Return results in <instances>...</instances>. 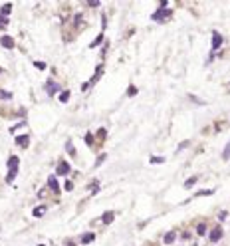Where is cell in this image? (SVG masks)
Here are the masks:
<instances>
[{
    "mask_svg": "<svg viewBox=\"0 0 230 246\" xmlns=\"http://www.w3.org/2000/svg\"><path fill=\"white\" fill-rule=\"evenodd\" d=\"M0 97H2V99H10V97H12V93L6 91V89H0Z\"/></svg>",
    "mask_w": 230,
    "mask_h": 246,
    "instance_id": "e0dca14e",
    "label": "cell"
},
{
    "mask_svg": "<svg viewBox=\"0 0 230 246\" xmlns=\"http://www.w3.org/2000/svg\"><path fill=\"white\" fill-rule=\"evenodd\" d=\"M113 218H115V213H113V210H107V213H103V216H101V222H103V224H111Z\"/></svg>",
    "mask_w": 230,
    "mask_h": 246,
    "instance_id": "8992f818",
    "label": "cell"
},
{
    "mask_svg": "<svg viewBox=\"0 0 230 246\" xmlns=\"http://www.w3.org/2000/svg\"><path fill=\"white\" fill-rule=\"evenodd\" d=\"M67 246H75V244H73V242H67Z\"/></svg>",
    "mask_w": 230,
    "mask_h": 246,
    "instance_id": "f546056e",
    "label": "cell"
},
{
    "mask_svg": "<svg viewBox=\"0 0 230 246\" xmlns=\"http://www.w3.org/2000/svg\"><path fill=\"white\" fill-rule=\"evenodd\" d=\"M222 238V226H214L210 230V236H208V240L210 242H218V240Z\"/></svg>",
    "mask_w": 230,
    "mask_h": 246,
    "instance_id": "7a4b0ae2",
    "label": "cell"
},
{
    "mask_svg": "<svg viewBox=\"0 0 230 246\" xmlns=\"http://www.w3.org/2000/svg\"><path fill=\"white\" fill-rule=\"evenodd\" d=\"M167 16H171V10H159V12H155V14H153V20L161 22V20H165Z\"/></svg>",
    "mask_w": 230,
    "mask_h": 246,
    "instance_id": "277c9868",
    "label": "cell"
},
{
    "mask_svg": "<svg viewBox=\"0 0 230 246\" xmlns=\"http://www.w3.org/2000/svg\"><path fill=\"white\" fill-rule=\"evenodd\" d=\"M0 44L6 48V50H12L14 48V40L10 38V36H2V38H0Z\"/></svg>",
    "mask_w": 230,
    "mask_h": 246,
    "instance_id": "5b68a950",
    "label": "cell"
},
{
    "mask_svg": "<svg viewBox=\"0 0 230 246\" xmlns=\"http://www.w3.org/2000/svg\"><path fill=\"white\" fill-rule=\"evenodd\" d=\"M101 42H103V34H99L97 38H95V40H93L91 44H89V48H97L99 44H101Z\"/></svg>",
    "mask_w": 230,
    "mask_h": 246,
    "instance_id": "5bb4252c",
    "label": "cell"
},
{
    "mask_svg": "<svg viewBox=\"0 0 230 246\" xmlns=\"http://www.w3.org/2000/svg\"><path fill=\"white\" fill-rule=\"evenodd\" d=\"M46 214V206H38V208H34V216H44Z\"/></svg>",
    "mask_w": 230,
    "mask_h": 246,
    "instance_id": "9a60e30c",
    "label": "cell"
},
{
    "mask_svg": "<svg viewBox=\"0 0 230 246\" xmlns=\"http://www.w3.org/2000/svg\"><path fill=\"white\" fill-rule=\"evenodd\" d=\"M222 46V36L218 32H212V50H218Z\"/></svg>",
    "mask_w": 230,
    "mask_h": 246,
    "instance_id": "3957f363",
    "label": "cell"
},
{
    "mask_svg": "<svg viewBox=\"0 0 230 246\" xmlns=\"http://www.w3.org/2000/svg\"><path fill=\"white\" fill-rule=\"evenodd\" d=\"M103 159H105V155H101V157H99V159H97V163H95V167H99V165H101V163H103Z\"/></svg>",
    "mask_w": 230,
    "mask_h": 246,
    "instance_id": "f1b7e54d",
    "label": "cell"
},
{
    "mask_svg": "<svg viewBox=\"0 0 230 246\" xmlns=\"http://www.w3.org/2000/svg\"><path fill=\"white\" fill-rule=\"evenodd\" d=\"M28 143H30V137H28V135H20V137H16V145L28 147Z\"/></svg>",
    "mask_w": 230,
    "mask_h": 246,
    "instance_id": "ba28073f",
    "label": "cell"
},
{
    "mask_svg": "<svg viewBox=\"0 0 230 246\" xmlns=\"http://www.w3.org/2000/svg\"><path fill=\"white\" fill-rule=\"evenodd\" d=\"M163 157H153V159H151V163H155V165H159V163H163Z\"/></svg>",
    "mask_w": 230,
    "mask_h": 246,
    "instance_id": "d4e9b609",
    "label": "cell"
},
{
    "mask_svg": "<svg viewBox=\"0 0 230 246\" xmlns=\"http://www.w3.org/2000/svg\"><path fill=\"white\" fill-rule=\"evenodd\" d=\"M0 73H2V67H0Z\"/></svg>",
    "mask_w": 230,
    "mask_h": 246,
    "instance_id": "4dcf8cb0",
    "label": "cell"
},
{
    "mask_svg": "<svg viewBox=\"0 0 230 246\" xmlns=\"http://www.w3.org/2000/svg\"><path fill=\"white\" fill-rule=\"evenodd\" d=\"M198 181V177H191V179H186V183H184V186H192L194 183Z\"/></svg>",
    "mask_w": 230,
    "mask_h": 246,
    "instance_id": "ac0fdd59",
    "label": "cell"
},
{
    "mask_svg": "<svg viewBox=\"0 0 230 246\" xmlns=\"http://www.w3.org/2000/svg\"><path fill=\"white\" fill-rule=\"evenodd\" d=\"M222 159H230V143L226 145V149L222 151Z\"/></svg>",
    "mask_w": 230,
    "mask_h": 246,
    "instance_id": "d6986e66",
    "label": "cell"
},
{
    "mask_svg": "<svg viewBox=\"0 0 230 246\" xmlns=\"http://www.w3.org/2000/svg\"><path fill=\"white\" fill-rule=\"evenodd\" d=\"M64 189H66V191H72V189H73V183H72V181H66V183H64Z\"/></svg>",
    "mask_w": 230,
    "mask_h": 246,
    "instance_id": "cb8c5ba5",
    "label": "cell"
},
{
    "mask_svg": "<svg viewBox=\"0 0 230 246\" xmlns=\"http://www.w3.org/2000/svg\"><path fill=\"white\" fill-rule=\"evenodd\" d=\"M58 89H59V87H58V83H56V81H48V83H46V91L48 93H56Z\"/></svg>",
    "mask_w": 230,
    "mask_h": 246,
    "instance_id": "30bf717a",
    "label": "cell"
},
{
    "mask_svg": "<svg viewBox=\"0 0 230 246\" xmlns=\"http://www.w3.org/2000/svg\"><path fill=\"white\" fill-rule=\"evenodd\" d=\"M8 171H10V169H18V165H20V159L18 157H16V155H12V157H10V159H8Z\"/></svg>",
    "mask_w": 230,
    "mask_h": 246,
    "instance_id": "52a82bcc",
    "label": "cell"
},
{
    "mask_svg": "<svg viewBox=\"0 0 230 246\" xmlns=\"http://www.w3.org/2000/svg\"><path fill=\"white\" fill-rule=\"evenodd\" d=\"M197 232L200 234V236H202V234L206 232V224H198V226H197Z\"/></svg>",
    "mask_w": 230,
    "mask_h": 246,
    "instance_id": "44dd1931",
    "label": "cell"
},
{
    "mask_svg": "<svg viewBox=\"0 0 230 246\" xmlns=\"http://www.w3.org/2000/svg\"><path fill=\"white\" fill-rule=\"evenodd\" d=\"M67 99H70V91H62L59 93V101H62V103H66Z\"/></svg>",
    "mask_w": 230,
    "mask_h": 246,
    "instance_id": "2e32d148",
    "label": "cell"
},
{
    "mask_svg": "<svg viewBox=\"0 0 230 246\" xmlns=\"http://www.w3.org/2000/svg\"><path fill=\"white\" fill-rule=\"evenodd\" d=\"M175 236H177L175 232H167V234H165V244H171V242H175Z\"/></svg>",
    "mask_w": 230,
    "mask_h": 246,
    "instance_id": "4fadbf2b",
    "label": "cell"
},
{
    "mask_svg": "<svg viewBox=\"0 0 230 246\" xmlns=\"http://www.w3.org/2000/svg\"><path fill=\"white\" fill-rule=\"evenodd\" d=\"M70 171H72L70 163H67V161H59V163H58V169H56V175H67Z\"/></svg>",
    "mask_w": 230,
    "mask_h": 246,
    "instance_id": "6da1fadb",
    "label": "cell"
},
{
    "mask_svg": "<svg viewBox=\"0 0 230 246\" xmlns=\"http://www.w3.org/2000/svg\"><path fill=\"white\" fill-rule=\"evenodd\" d=\"M86 141H87V145H93V137H91V133H87V135H86Z\"/></svg>",
    "mask_w": 230,
    "mask_h": 246,
    "instance_id": "484cf974",
    "label": "cell"
},
{
    "mask_svg": "<svg viewBox=\"0 0 230 246\" xmlns=\"http://www.w3.org/2000/svg\"><path fill=\"white\" fill-rule=\"evenodd\" d=\"M212 193H214V191H208V189H206V191H200L197 197H204V194H212Z\"/></svg>",
    "mask_w": 230,
    "mask_h": 246,
    "instance_id": "4316f807",
    "label": "cell"
},
{
    "mask_svg": "<svg viewBox=\"0 0 230 246\" xmlns=\"http://www.w3.org/2000/svg\"><path fill=\"white\" fill-rule=\"evenodd\" d=\"M48 185H50V189H52L54 193H59V186H58V181H56V177H50V179H48Z\"/></svg>",
    "mask_w": 230,
    "mask_h": 246,
    "instance_id": "9c48e42d",
    "label": "cell"
},
{
    "mask_svg": "<svg viewBox=\"0 0 230 246\" xmlns=\"http://www.w3.org/2000/svg\"><path fill=\"white\" fill-rule=\"evenodd\" d=\"M10 10H12V4H4V6H2V16H4V14H10Z\"/></svg>",
    "mask_w": 230,
    "mask_h": 246,
    "instance_id": "ffe728a7",
    "label": "cell"
},
{
    "mask_svg": "<svg viewBox=\"0 0 230 246\" xmlns=\"http://www.w3.org/2000/svg\"><path fill=\"white\" fill-rule=\"evenodd\" d=\"M135 93H137V87H135V86H129V89H127V95L131 97V95H135Z\"/></svg>",
    "mask_w": 230,
    "mask_h": 246,
    "instance_id": "7402d4cb",
    "label": "cell"
},
{
    "mask_svg": "<svg viewBox=\"0 0 230 246\" xmlns=\"http://www.w3.org/2000/svg\"><path fill=\"white\" fill-rule=\"evenodd\" d=\"M16 175H18V169H10V171H8V175H6V183H12Z\"/></svg>",
    "mask_w": 230,
    "mask_h": 246,
    "instance_id": "7c38bea8",
    "label": "cell"
},
{
    "mask_svg": "<svg viewBox=\"0 0 230 246\" xmlns=\"http://www.w3.org/2000/svg\"><path fill=\"white\" fill-rule=\"evenodd\" d=\"M93 238H95V234H93V232H87V234H83V236H81V242H83V244H89V242H93Z\"/></svg>",
    "mask_w": 230,
    "mask_h": 246,
    "instance_id": "8fae6325",
    "label": "cell"
},
{
    "mask_svg": "<svg viewBox=\"0 0 230 246\" xmlns=\"http://www.w3.org/2000/svg\"><path fill=\"white\" fill-rule=\"evenodd\" d=\"M36 67H38V70H46V64H44V62H36Z\"/></svg>",
    "mask_w": 230,
    "mask_h": 246,
    "instance_id": "83f0119b",
    "label": "cell"
},
{
    "mask_svg": "<svg viewBox=\"0 0 230 246\" xmlns=\"http://www.w3.org/2000/svg\"><path fill=\"white\" fill-rule=\"evenodd\" d=\"M66 149H67V151H70V155H75V149H73V145H72V143H70V141H67V143H66Z\"/></svg>",
    "mask_w": 230,
    "mask_h": 246,
    "instance_id": "603a6c76",
    "label": "cell"
}]
</instances>
